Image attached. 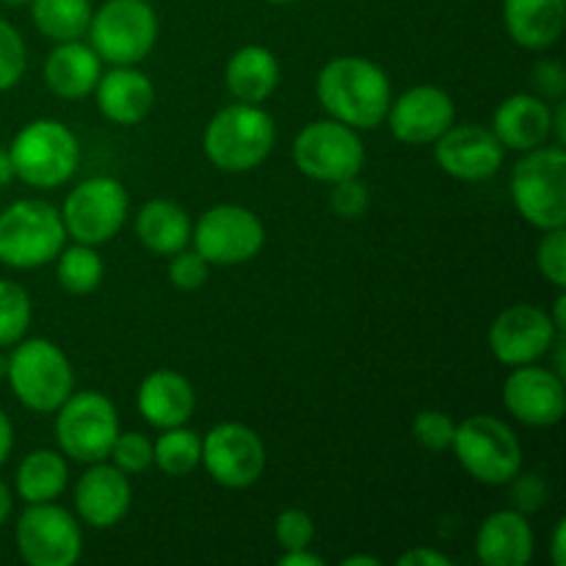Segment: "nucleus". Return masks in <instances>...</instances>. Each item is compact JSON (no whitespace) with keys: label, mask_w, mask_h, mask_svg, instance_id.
<instances>
[{"label":"nucleus","mask_w":566,"mask_h":566,"mask_svg":"<svg viewBox=\"0 0 566 566\" xmlns=\"http://www.w3.org/2000/svg\"><path fill=\"white\" fill-rule=\"evenodd\" d=\"M94 94H97L99 114L122 127H133L147 119L155 105L153 81L136 66H114L99 75Z\"/></svg>","instance_id":"nucleus-23"},{"label":"nucleus","mask_w":566,"mask_h":566,"mask_svg":"<svg viewBox=\"0 0 566 566\" xmlns=\"http://www.w3.org/2000/svg\"><path fill=\"white\" fill-rule=\"evenodd\" d=\"M111 464L127 475H138L153 468V442L142 431H119L114 440V448L108 453Z\"/></svg>","instance_id":"nucleus-34"},{"label":"nucleus","mask_w":566,"mask_h":566,"mask_svg":"<svg viewBox=\"0 0 566 566\" xmlns=\"http://www.w3.org/2000/svg\"><path fill=\"white\" fill-rule=\"evenodd\" d=\"M127 213H130V197L116 177H88L66 193L61 221L66 238L99 247L119 235Z\"/></svg>","instance_id":"nucleus-11"},{"label":"nucleus","mask_w":566,"mask_h":566,"mask_svg":"<svg viewBox=\"0 0 566 566\" xmlns=\"http://www.w3.org/2000/svg\"><path fill=\"white\" fill-rule=\"evenodd\" d=\"M412 434L426 451L442 453L451 448L453 434H457V423H453L451 415L440 412V409H423V412H418V418H415Z\"/></svg>","instance_id":"nucleus-36"},{"label":"nucleus","mask_w":566,"mask_h":566,"mask_svg":"<svg viewBox=\"0 0 566 566\" xmlns=\"http://www.w3.org/2000/svg\"><path fill=\"white\" fill-rule=\"evenodd\" d=\"M269 3H274V6H287V3H296V0H269Z\"/></svg>","instance_id":"nucleus-52"},{"label":"nucleus","mask_w":566,"mask_h":566,"mask_svg":"<svg viewBox=\"0 0 566 566\" xmlns=\"http://www.w3.org/2000/svg\"><path fill=\"white\" fill-rule=\"evenodd\" d=\"M28 66V48L22 33L9 20H0V92H9L22 81Z\"/></svg>","instance_id":"nucleus-33"},{"label":"nucleus","mask_w":566,"mask_h":566,"mask_svg":"<svg viewBox=\"0 0 566 566\" xmlns=\"http://www.w3.org/2000/svg\"><path fill=\"white\" fill-rule=\"evenodd\" d=\"M551 119L553 108L547 99L520 92L497 105L492 114V133L503 144V149L528 153V149L551 142Z\"/></svg>","instance_id":"nucleus-21"},{"label":"nucleus","mask_w":566,"mask_h":566,"mask_svg":"<svg viewBox=\"0 0 566 566\" xmlns=\"http://www.w3.org/2000/svg\"><path fill=\"white\" fill-rule=\"evenodd\" d=\"M133 490L127 473L116 464L94 462L75 486V512L92 528H114L127 517Z\"/></svg>","instance_id":"nucleus-19"},{"label":"nucleus","mask_w":566,"mask_h":566,"mask_svg":"<svg viewBox=\"0 0 566 566\" xmlns=\"http://www.w3.org/2000/svg\"><path fill=\"white\" fill-rule=\"evenodd\" d=\"M6 365H9V357H0V376H6Z\"/></svg>","instance_id":"nucleus-51"},{"label":"nucleus","mask_w":566,"mask_h":566,"mask_svg":"<svg viewBox=\"0 0 566 566\" xmlns=\"http://www.w3.org/2000/svg\"><path fill=\"white\" fill-rule=\"evenodd\" d=\"M138 415L155 429H175L186 426L197 409V392L182 374L169 368L153 370L142 379L136 392Z\"/></svg>","instance_id":"nucleus-20"},{"label":"nucleus","mask_w":566,"mask_h":566,"mask_svg":"<svg viewBox=\"0 0 566 566\" xmlns=\"http://www.w3.org/2000/svg\"><path fill=\"white\" fill-rule=\"evenodd\" d=\"M291 155L304 177L326 186L359 177L365 166V144L359 133L332 116L304 125L293 138Z\"/></svg>","instance_id":"nucleus-10"},{"label":"nucleus","mask_w":566,"mask_h":566,"mask_svg":"<svg viewBox=\"0 0 566 566\" xmlns=\"http://www.w3.org/2000/svg\"><path fill=\"white\" fill-rule=\"evenodd\" d=\"M531 86H534L536 97L542 99H564L566 94V72L556 59H539L531 70Z\"/></svg>","instance_id":"nucleus-40"},{"label":"nucleus","mask_w":566,"mask_h":566,"mask_svg":"<svg viewBox=\"0 0 566 566\" xmlns=\"http://www.w3.org/2000/svg\"><path fill=\"white\" fill-rule=\"evenodd\" d=\"M202 462V440L197 431L186 429V426H175V429H164V434L153 442V464L166 475H182L193 473Z\"/></svg>","instance_id":"nucleus-30"},{"label":"nucleus","mask_w":566,"mask_h":566,"mask_svg":"<svg viewBox=\"0 0 566 566\" xmlns=\"http://www.w3.org/2000/svg\"><path fill=\"white\" fill-rule=\"evenodd\" d=\"M551 558H553V564H556V566L566 564V520H558L556 531H553Z\"/></svg>","instance_id":"nucleus-44"},{"label":"nucleus","mask_w":566,"mask_h":566,"mask_svg":"<svg viewBox=\"0 0 566 566\" xmlns=\"http://www.w3.org/2000/svg\"><path fill=\"white\" fill-rule=\"evenodd\" d=\"M536 269L558 291L566 287V230H545L539 247H536Z\"/></svg>","instance_id":"nucleus-35"},{"label":"nucleus","mask_w":566,"mask_h":566,"mask_svg":"<svg viewBox=\"0 0 566 566\" xmlns=\"http://www.w3.org/2000/svg\"><path fill=\"white\" fill-rule=\"evenodd\" d=\"M451 448L459 464L479 484H509L523 470V446L512 426L503 423L495 415H473V418L462 420L457 426Z\"/></svg>","instance_id":"nucleus-8"},{"label":"nucleus","mask_w":566,"mask_h":566,"mask_svg":"<svg viewBox=\"0 0 566 566\" xmlns=\"http://www.w3.org/2000/svg\"><path fill=\"white\" fill-rule=\"evenodd\" d=\"M385 122H390V130L398 142L423 147L434 144L457 122V105L446 88L412 86L392 99Z\"/></svg>","instance_id":"nucleus-18"},{"label":"nucleus","mask_w":566,"mask_h":566,"mask_svg":"<svg viewBox=\"0 0 566 566\" xmlns=\"http://www.w3.org/2000/svg\"><path fill=\"white\" fill-rule=\"evenodd\" d=\"M276 142L269 111L252 103H232L208 122L202 133L205 158L221 171L243 175L263 164Z\"/></svg>","instance_id":"nucleus-2"},{"label":"nucleus","mask_w":566,"mask_h":566,"mask_svg":"<svg viewBox=\"0 0 566 566\" xmlns=\"http://www.w3.org/2000/svg\"><path fill=\"white\" fill-rule=\"evenodd\" d=\"M503 403L514 420L531 429H551L566 412L564 376L542 365H517L503 385Z\"/></svg>","instance_id":"nucleus-16"},{"label":"nucleus","mask_w":566,"mask_h":566,"mask_svg":"<svg viewBox=\"0 0 566 566\" xmlns=\"http://www.w3.org/2000/svg\"><path fill=\"white\" fill-rule=\"evenodd\" d=\"M158 14L147 0H105L92 11L88 42L94 53L114 66H136L158 42Z\"/></svg>","instance_id":"nucleus-7"},{"label":"nucleus","mask_w":566,"mask_h":566,"mask_svg":"<svg viewBox=\"0 0 566 566\" xmlns=\"http://www.w3.org/2000/svg\"><path fill=\"white\" fill-rule=\"evenodd\" d=\"M92 11V0H31L33 25L55 44L86 36Z\"/></svg>","instance_id":"nucleus-29"},{"label":"nucleus","mask_w":566,"mask_h":566,"mask_svg":"<svg viewBox=\"0 0 566 566\" xmlns=\"http://www.w3.org/2000/svg\"><path fill=\"white\" fill-rule=\"evenodd\" d=\"M512 202L517 213L536 230L566 224V153L564 147H534L514 164Z\"/></svg>","instance_id":"nucleus-3"},{"label":"nucleus","mask_w":566,"mask_h":566,"mask_svg":"<svg viewBox=\"0 0 566 566\" xmlns=\"http://www.w3.org/2000/svg\"><path fill=\"white\" fill-rule=\"evenodd\" d=\"M315 97L332 119L354 130H374L385 125L392 103L390 75L363 55H337L321 66Z\"/></svg>","instance_id":"nucleus-1"},{"label":"nucleus","mask_w":566,"mask_h":566,"mask_svg":"<svg viewBox=\"0 0 566 566\" xmlns=\"http://www.w3.org/2000/svg\"><path fill=\"white\" fill-rule=\"evenodd\" d=\"M332 210H335L340 219H359V216L368 210L370 205V191L359 177H348L332 186Z\"/></svg>","instance_id":"nucleus-39"},{"label":"nucleus","mask_w":566,"mask_h":566,"mask_svg":"<svg viewBox=\"0 0 566 566\" xmlns=\"http://www.w3.org/2000/svg\"><path fill=\"white\" fill-rule=\"evenodd\" d=\"M564 304H566V296L562 293V296L556 298V313L551 315L553 324H556V329H558V332H564Z\"/></svg>","instance_id":"nucleus-49"},{"label":"nucleus","mask_w":566,"mask_h":566,"mask_svg":"<svg viewBox=\"0 0 566 566\" xmlns=\"http://www.w3.org/2000/svg\"><path fill=\"white\" fill-rule=\"evenodd\" d=\"M59 265H55V276H59V285L64 287L72 296H88L99 287L105 274L103 258L94 252V247L88 243H75L70 249H61L59 252Z\"/></svg>","instance_id":"nucleus-31"},{"label":"nucleus","mask_w":566,"mask_h":566,"mask_svg":"<svg viewBox=\"0 0 566 566\" xmlns=\"http://www.w3.org/2000/svg\"><path fill=\"white\" fill-rule=\"evenodd\" d=\"M534 545V528L517 509L492 512L475 534V556L486 566H528Z\"/></svg>","instance_id":"nucleus-22"},{"label":"nucleus","mask_w":566,"mask_h":566,"mask_svg":"<svg viewBox=\"0 0 566 566\" xmlns=\"http://www.w3.org/2000/svg\"><path fill=\"white\" fill-rule=\"evenodd\" d=\"M103 75V59L81 39L59 42L44 61V83L61 99H83L94 92Z\"/></svg>","instance_id":"nucleus-24"},{"label":"nucleus","mask_w":566,"mask_h":566,"mask_svg":"<svg viewBox=\"0 0 566 566\" xmlns=\"http://www.w3.org/2000/svg\"><path fill=\"white\" fill-rule=\"evenodd\" d=\"M210 274V263L202 258V254L193 249H180L177 254H171V263H169V282L180 291H199V287L208 282Z\"/></svg>","instance_id":"nucleus-38"},{"label":"nucleus","mask_w":566,"mask_h":566,"mask_svg":"<svg viewBox=\"0 0 566 566\" xmlns=\"http://www.w3.org/2000/svg\"><path fill=\"white\" fill-rule=\"evenodd\" d=\"M199 464L224 490H249L265 470V446L252 426L227 420L205 434Z\"/></svg>","instance_id":"nucleus-14"},{"label":"nucleus","mask_w":566,"mask_h":566,"mask_svg":"<svg viewBox=\"0 0 566 566\" xmlns=\"http://www.w3.org/2000/svg\"><path fill=\"white\" fill-rule=\"evenodd\" d=\"M340 564L343 566H379L381 562L374 556H346Z\"/></svg>","instance_id":"nucleus-48"},{"label":"nucleus","mask_w":566,"mask_h":566,"mask_svg":"<svg viewBox=\"0 0 566 566\" xmlns=\"http://www.w3.org/2000/svg\"><path fill=\"white\" fill-rule=\"evenodd\" d=\"M70 468L64 453L59 451H31L17 468V495L28 503H50L66 490Z\"/></svg>","instance_id":"nucleus-28"},{"label":"nucleus","mask_w":566,"mask_h":566,"mask_svg":"<svg viewBox=\"0 0 566 566\" xmlns=\"http://www.w3.org/2000/svg\"><path fill=\"white\" fill-rule=\"evenodd\" d=\"M398 566H451V558H448L446 553L434 551V547L420 545L403 553V556L398 558Z\"/></svg>","instance_id":"nucleus-41"},{"label":"nucleus","mask_w":566,"mask_h":566,"mask_svg":"<svg viewBox=\"0 0 566 566\" xmlns=\"http://www.w3.org/2000/svg\"><path fill=\"white\" fill-rule=\"evenodd\" d=\"M551 133L556 136L558 147H564V142H566V103H564V99H558L556 108H553Z\"/></svg>","instance_id":"nucleus-45"},{"label":"nucleus","mask_w":566,"mask_h":566,"mask_svg":"<svg viewBox=\"0 0 566 566\" xmlns=\"http://www.w3.org/2000/svg\"><path fill=\"white\" fill-rule=\"evenodd\" d=\"M434 158L453 180L484 182L501 171L506 149L490 127L453 122L434 142Z\"/></svg>","instance_id":"nucleus-17"},{"label":"nucleus","mask_w":566,"mask_h":566,"mask_svg":"<svg viewBox=\"0 0 566 566\" xmlns=\"http://www.w3.org/2000/svg\"><path fill=\"white\" fill-rule=\"evenodd\" d=\"M66 243L59 208L44 199H17L0 210V263L17 271L53 263Z\"/></svg>","instance_id":"nucleus-6"},{"label":"nucleus","mask_w":566,"mask_h":566,"mask_svg":"<svg viewBox=\"0 0 566 566\" xmlns=\"http://www.w3.org/2000/svg\"><path fill=\"white\" fill-rule=\"evenodd\" d=\"M274 536L282 551H304L315 539V523L302 509H287L274 520Z\"/></svg>","instance_id":"nucleus-37"},{"label":"nucleus","mask_w":566,"mask_h":566,"mask_svg":"<svg viewBox=\"0 0 566 566\" xmlns=\"http://www.w3.org/2000/svg\"><path fill=\"white\" fill-rule=\"evenodd\" d=\"M6 379L17 401L31 412H55L75 390V374L66 354L48 337H31L11 346Z\"/></svg>","instance_id":"nucleus-5"},{"label":"nucleus","mask_w":566,"mask_h":566,"mask_svg":"<svg viewBox=\"0 0 566 566\" xmlns=\"http://www.w3.org/2000/svg\"><path fill=\"white\" fill-rule=\"evenodd\" d=\"M276 562H280V566H324V558L310 553L307 547L304 551H285Z\"/></svg>","instance_id":"nucleus-42"},{"label":"nucleus","mask_w":566,"mask_h":566,"mask_svg":"<svg viewBox=\"0 0 566 566\" xmlns=\"http://www.w3.org/2000/svg\"><path fill=\"white\" fill-rule=\"evenodd\" d=\"M55 442L72 462L94 464L105 462L119 434V412L97 390L70 392L64 403L55 409Z\"/></svg>","instance_id":"nucleus-9"},{"label":"nucleus","mask_w":566,"mask_h":566,"mask_svg":"<svg viewBox=\"0 0 566 566\" xmlns=\"http://www.w3.org/2000/svg\"><path fill=\"white\" fill-rule=\"evenodd\" d=\"M31 326V296L22 285L0 280V348H11Z\"/></svg>","instance_id":"nucleus-32"},{"label":"nucleus","mask_w":566,"mask_h":566,"mask_svg":"<svg viewBox=\"0 0 566 566\" xmlns=\"http://www.w3.org/2000/svg\"><path fill=\"white\" fill-rule=\"evenodd\" d=\"M0 3L11 6V9H14V6H28V3H31V0H0Z\"/></svg>","instance_id":"nucleus-50"},{"label":"nucleus","mask_w":566,"mask_h":566,"mask_svg":"<svg viewBox=\"0 0 566 566\" xmlns=\"http://www.w3.org/2000/svg\"><path fill=\"white\" fill-rule=\"evenodd\" d=\"M562 335L547 310L536 304H512L492 321L490 352L501 365L517 368L547 357Z\"/></svg>","instance_id":"nucleus-15"},{"label":"nucleus","mask_w":566,"mask_h":566,"mask_svg":"<svg viewBox=\"0 0 566 566\" xmlns=\"http://www.w3.org/2000/svg\"><path fill=\"white\" fill-rule=\"evenodd\" d=\"M280 61L263 44H243L241 50L230 55L224 70L227 92L238 103L260 105L276 92L280 86Z\"/></svg>","instance_id":"nucleus-26"},{"label":"nucleus","mask_w":566,"mask_h":566,"mask_svg":"<svg viewBox=\"0 0 566 566\" xmlns=\"http://www.w3.org/2000/svg\"><path fill=\"white\" fill-rule=\"evenodd\" d=\"M11 506H14V497H11L9 484H6V481L0 479V525H3L6 520H9Z\"/></svg>","instance_id":"nucleus-46"},{"label":"nucleus","mask_w":566,"mask_h":566,"mask_svg":"<svg viewBox=\"0 0 566 566\" xmlns=\"http://www.w3.org/2000/svg\"><path fill=\"white\" fill-rule=\"evenodd\" d=\"M191 241L210 265H243L263 249L265 227L243 205H216L191 227Z\"/></svg>","instance_id":"nucleus-12"},{"label":"nucleus","mask_w":566,"mask_h":566,"mask_svg":"<svg viewBox=\"0 0 566 566\" xmlns=\"http://www.w3.org/2000/svg\"><path fill=\"white\" fill-rule=\"evenodd\" d=\"M503 25L514 44L525 50H547L566 28L564 0H503Z\"/></svg>","instance_id":"nucleus-25"},{"label":"nucleus","mask_w":566,"mask_h":566,"mask_svg":"<svg viewBox=\"0 0 566 566\" xmlns=\"http://www.w3.org/2000/svg\"><path fill=\"white\" fill-rule=\"evenodd\" d=\"M14 177L31 188H59L81 166L77 136L59 119H33L17 130L9 144Z\"/></svg>","instance_id":"nucleus-4"},{"label":"nucleus","mask_w":566,"mask_h":566,"mask_svg":"<svg viewBox=\"0 0 566 566\" xmlns=\"http://www.w3.org/2000/svg\"><path fill=\"white\" fill-rule=\"evenodd\" d=\"M14 536L22 562L31 566H72L83 553L81 525L53 501L28 503Z\"/></svg>","instance_id":"nucleus-13"},{"label":"nucleus","mask_w":566,"mask_h":566,"mask_svg":"<svg viewBox=\"0 0 566 566\" xmlns=\"http://www.w3.org/2000/svg\"><path fill=\"white\" fill-rule=\"evenodd\" d=\"M11 448H14V426L9 415L0 409V464H6V459L11 457Z\"/></svg>","instance_id":"nucleus-43"},{"label":"nucleus","mask_w":566,"mask_h":566,"mask_svg":"<svg viewBox=\"0 0 566 566\" xmlns=\"http://www.w3.org/2000/svg\"><path fill=\"white\" fill-rule=\"evenodd\" d=\"M14 180V166H11L9 149H0V188Z\"/></svg>","instance_id":"nucleus-47"},{"label":"nucleus","mask_w":566,"mask_h":566,"mask_svg":"<svg viewBox=\"0 0 566 566\" xmlns=\"http://www.w3.org/2000/svg\"><path fill=\"white\" fill-rule=\"evenodd\" d=\"M136 238L149 252L171 258L191 243V219L171 199H149L136 213Z\"/></svg>","instance_id":"nucleus-27"}]
</instances>
